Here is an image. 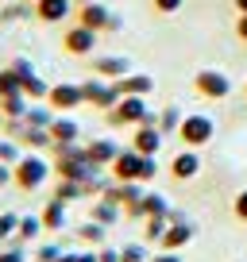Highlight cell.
Listing matches in <instances>:
<instances>
[{"instance_id":"19","label":"cell","mask_w":247,"mask_h":262,"mask_svg":"<svg viewBox=\"0 0 247 262\" xmlns=\"http://www.w3.org/2000/svg\"><path fill=\"white\" fill-rule=\"evenodd\" d=\"M66 201H58V196H50L47 201V208L39 212V220H43V231H62L70 224V216H66Z\"/></svg>"},{"instance_id":"22","label":"cell","mask_w":247,"mask_h":262,"mask_svg":"<svg viewBox=\"0 0 247 262\" xmlns=\"http://www.w3.org/2000/svg\"><path fill=\"white\" fill-rule=\"evenodd\" d=\"M19 147H31V150H43V147H54V143H50V131L47 127H27V123H24V131H19Z\"/></svg>"},{"instance_id":"42","label":"cell","mask_w":247,"mask_h":262,"mask_svg":"<svg viewBox=\"0 0 247 262\" xmlns=\"http://www.w3.org/2000/svg\"><path fill=\"white\" fill-rule=\"evenodd\" d=\"M151 262H181V251H158Z\"/></svg>"},{"instance_id":"30","label":"cell","mask_w":247,"mask_h":262,"mask_svg":"<svg viewBox=\"0 0 247 262\" xmlns=\"http://www.w3.org/2000/svg\"><path fill=\"white\" fill-rule=\"evenodd\" d=\"M166 228H170V220H166V212H162V216H147V220H143V239H151V243H158Z\"/></svg>"},{"instance_id":"25","label":"cell","mask_w":247,"mask_h":262,"mask_svg":"<svg viewBox=\"0 0 247 262\" xmlns=\"http://www.w3.org/2000/svg\"><path fill=\"white\" fill-rule=\"evenodd\" d=\"M77 239L89 243V247H105L108 228H105V224H97V220H85V224H77Z\"/></svg>"},{"instance_id":"33","label":"cell","mask_w":247,"mask_h":262,"mask_svg":"<svg viewBox=\"0 0 247 262\" xmlns=\"http://www.w3.org/2000/svg\"><path fill=\"white\" fill-rule=\"evenodd\" d=\"M19 158H24V150H19V143H16V139H0V162L16 166Z\"/></svg>"},{"instance_id":"41","label":"cell","mask_w":247,"mask_h":262,"mask_svg":"<svg viewBox=\"0 0 247 262\" xmlns=\"http://www.w3.org/2000/svg\"><path fill=\"white\" fill-rule=\"evenodd\" d=\"M12 70H16V74H19V81H24L27 74H35V70H31V62H27V58H16V62H12Z\"/></svg>"},{"instance_id":"34","label":"cell","mask_w":247,"mask_h":262,"mask_svg":"<svg viewBox=\"0 0 247 262\" xmlns=\"http://www.w3.org/2000/svg\"><path fill=\"white\" fill-rule=\"evenodd\" d=\"M0 262H27L24 243H4V247H0Z\"/></svg>"},{"instance_id":"20","label":"cell","mask_w":247,"mask_h":262,"mask_svg":"<svg viewBox=\"0 0 247 262\" xmlns=\"http://www.w3.org/2000/svg\"><path fill=\"white\" fill-rule=\"evenodd\" d=\"M85 150H89V158L97 166H105V170H108L112 158L120 155V143H116V139H93V143H85Z\"/></svg>"},{"instance_id":"26","label":"cell","mask_w":247,"mask_h":262,"mask_svg":"<svg viewBox=\"0 0 247 262\" xmlns=\"http://www.w3.org/2000/svg\"><path fill=\"white\" fill-rule=\"evenodd\" d=\"M27 108H31V100H27L24 93H8V97L0 100V112H4V120H24Z\"/></svg>"},{"instance_id":"29","label":"cell","mask_w":247,"mask_h":262,"mask_svg":"<svg viewBox=\"0 0 247 262\" xmlns=\"http://www.w3.org/2000/svg\"><path fill=\"white\" fill-rule=\"evenodd\" d=\"M54 196H58V201H66V205H74V201H85V189H81V181H58Z\"/></svg>"},{"instance_id":"12","label":"cell","mask_w":247,"mask_h":262,"mask_svg":"<svg viewBox=\"0 0 247 262\" xmlns=\"http://www.w3.org/2000/svg\"><path fill=\"white\" fill-rule=\"evenodd\" d=\"M197 173H201V155H197V150L181 147L178 155L170 158V178L174 181H193Z\"/></svg>"},{"instance_id":"51","label":"cell","mask_w":247,"mask_h":262,"mask_svg":"<svg viewBox=\"0 0 247 262\" xmlns=\"http://www.w3.org/2000/svg\"><path fill=\"white\" fill-rule=\"evenodd\" d=\"M0 100H4V93H0Z\"/></svg>"},{"instance_id":"16","label":"cell","mask_w":247,"mask_h":262,"mask_svg":"<svg viewBox=\"0 0 247 262\" xmlns=\"http://www.w3.org/2000/svg\"><path fill=\"white\" fill-rule=\"evenodd\" d=\"M112 85L120 89V97H151L155 93V77L151 74H123Z\"/></svg>"},{"instance_id":"18","label":"cell","mask_w":247,"mask_h":262,"mask_svg":"<svg viewBox=\"0 0 247 262\" xmlns=\"http://www.w3.org/2000/svg\"><path fill=\"white\" fill-rule=\"evenodd\" d=\"M93 74L105 77V81H116V77L132 74V66H128V58H120V54H97L93 58Z\"/></svg>"},{"instance_id":"2","label":"cell","mask_w":247,"mask_h":262,"mask_svg":"<svg viewBox=\"0 0 247 262\" xmlns=\"http://www.w3.org/2000/svg\"><path fill=\"white\" fill-rule=\"evenodd\" d=\"M108 127H135V123H158V112L147 108V97H120L116 108L105 112Z\"/></svg>"},{"instance_id":"6","label":"cell","mask_w":247,"mask_h":262,"mask_svg":"<svg viewBox=\"0 0 247 262\" xmlns=\"http://www.w3.org/2000/svg\"><path fill=\"white\" fill-rule=\"evenodd\" d=\"M193 93L205 100H224L232 97V77L224 70H197L193 74Z\"/></svg>"},{"instance_id":"46","label":"cell","mask_w":247,"mask_h":262,"mask_svg":"<svg viewBox=\"0 0 247 262\" xmlns=\"http://www.w3.org/2000/svg\"><path fill=\"white\" fill-rule=\"evenodd\" d=\"M77 262H97V247L93 251H77Z\"/></svg>"},{"instance_id":"11","label":"cell","mask_w":247,"mask_h":262,"mask_svg":"<svg viewBox=\"0 0 247 262\" xmlns=\"http://www.w3.org/2000/svg\"><path fill=\"white\" fill-rule=\"evenodd\" d=\"M62 47H66V54H77V58L93 54V50H97V31L74 24V27H66V35H62Z\"/></svg>"},{"instance_id":"28","label":"cell","mask_w":247,"mask_h":262,"mask_svg":"<svg viewBox=\"0 0 247 262\" xmlns=\"http://www.w3.org/2000/svg\"><path fill=\"white\" fill-rule=\"evenodd\" d=\"M47 89H50V85L43 81L39 74H27L24 81H19V93H24L27 100H47Z\"/></svg>"},{"instance_id":"27","label":"cell","mask_w":247,"mask_h":262,"mask_svg":"<svg viewBox=\"0 0 247 262\" xmlns=\"http://www.w3.org/2000/svg\"><path fill=\"white\" fill-rule=\"evenodd\" d=\"M181 120H186V112H181L178 104H166L162 112H158V131H162V135H178Z\"/></svg>"},{"instance_id":"43","label":"cell","mask_w":247,"mask_h":262,"mask_svg":"<svg viewBox=\"0 0 247 262\" xmlns=\"http://www.w3.org/2000/svg\"><path fill=\"white\" fill-rule=\"evenodd\" d=\"M232 27H236V39L247 42V16H236V24H232Z\"/></svg>"},{"instance_id":"5","label":"cell","mask_w":247,"mask_h":262,"mask_svg":"<svg viewBox=\"0 0 247 262\" xmlns=\"http://www.w3.org/2000/svg\"><path fill=\"white\" fill-rule=\"evenodd\" d=\"M213 135H216V123H213V116H186L181 120V127H178V139H181V147H190V150H197V147H209L213 143Z\"/></svg>"},{"instance_id":"8","label":"cell","mask_w":247,"mask_h":262,"mask_svg":"<svg viewBox=\"0 0 247 262\" xmlns=\"http://www.w3.org/2000/svg\"><path fill=\"white\" fill-rule=\"evenodd\" d=\"M81 93H85V104L100 108V112H108V108H116V100H120V89H116L112 81H105V77H85L81 81Z\"/></svg>"},{"instance_id":"23","label":"cell","mask_w":247,"mask_h":262,"mask_svg":"<svg viewBox=\"0 0 247 262\" xmlns=\"http://www.w3.org/2000/svg\"><path fill=\"white\" fill-rule=\"evenodd\" d=\"M39 235H43V220L39 216H19L16 235H12L8 243H31V239H39Z\"/></svg>"},{"instance_id":"32","label":"cell","mask_w":247,"mask_h":262,"mask_svg":"<svg viewBox=\"0 0 247 262\" xmlns=\"http://www.w3.org/2000/svg\"><path fill=\"white\" fill-rule=\"evenodd\" d=\"M120 262H151V254H147L143 243H123L120 247Z\"/></svg>"},{"instance_id":"48","label":"cell","mask_w":247,"mask_h":262,"mask_svg":"<svg viewBox=\"0 0 247 262\" xmlns=\"http://www.w3.org/2000/svg\"><path fill=\"white\" fill-rule=\"evenodd\" d=\"M58 262H77V251H62V254H58Z\"/></svg>"},{"instance_id":"49","label":"cell","mask_w":247,"mask_h":262,"mask_svg":"<svg viewBox=\"0 0 247 262\" xmlns=\"http://www.w3.org/2000/svg\"><path fill=\"white\" fill-rule=\"evenodd\" d=\"M0 123H4V112H0Z\"/></svg>"},{"instance_id":"52","label":"cell","mask_w":247,"mask_h":262,"mask_svg":"<svg viewBox=\"0 0 247 262\" xmlns=\"http://www.w3.org/2000/svg\"><path fill=\"white\" fill-rule=\"evenodd\" d=\"M27 4H35V0H27Z\"/></svg>"},{"instance_id":"13","label":"cell","mask_w":247,"mask_h":262,"mask_svg":"<svg viewBox=\"0 0 247 262\" xmlns=\"http://www.w3.org/2000/svg\"><path fill=\"white\" fill-rule=\"evenodd\" d=\"M50 143H54V147H66V143H77L81 139V127H77V120L74 116H66V112H58L54 120H50Z\"/></svg>"},{"instance_id":"9","label":"cell","mask_w":247,"mask_h":262,"mask_svg":"<svg viewBox=\"0 0 247 262\" xmlns=\"http://www.w3.org/2000/svg\"><path fill=\"white\" fill-rule=\"evenodd\" d=\"M139 166H143V155L135 147H128V150H120V155L112 158L108 178L112 181H139Z\"/></svg>"},{"instance_id":"7","label":"cell","mask_w":247,"mask_h":262,"mask_svg":"<svg viewBox=\"0 0 247 262\" xmlns=\"http://www.w3.org/2000/svg\"><path fill=\"white\" fill-rule=\"evenodd\" d=\"M85 104V93H81V81H58L47 89V108L50 112H77Z\"/></svg>"},{"instance_id":"14","label":"cell","mask_w":247,"mask_h":262,"mask_svg":"<svg viewBox=\"0 0 247 262\" xmlns=\"http://www.w3.org/2000/svg\"><path fill=\"white\" fill-rule=\"evenodd\" d=\"M35 19L39 24H62V19H70V12H74V0H35Z\"/></svg>"},{"instance_id":"15","label":"cell","mask_w":247,"mask_h":262,"mask_svg":"<svg viewBox=\"0 0 247 262\" xmlns=\"http://www.w3.org/2000/svg\"><path fill=\"white\" fill-rule=\"evenodd\" d=\"M193 235H197V228H193L190 220H181V224H170V228L162 231V239H158V247L162 251H181V247H190Z\"/></svg>"},{"instance_id":"39","label":"cell","mask_w":247,"mask_h":262,"mask_svg":"<svg viewBox=\"0 0 247 262\" xmlns=\"http://www.w3.org/2000/svg\"><path fill=\"white\" fill-rule=\"evenodd\" d=\"M155 178H158V162H155L151 155H143V166H139V181L147 185V181H155Z\"/></svg>"},{"instance_id":"40","label":"cell","mask_w":247,"mask_h":262,"mask_svg":"<svg viewBox=\"0 0 247 262\" xmlns=\"http://www.w3.org/2000/svg\"><path fill=\"white\" fill-rule=\"evenodd\" d=\"M97 262H120V251H116V247H97Z\"/></svg>"},{"instance_id":"4","label":"cell","mask_w":247,"mask_h":262,"mask_svg":"<svg viewBox=\"0 0 247 262\" xmlns=\"http://www.w3.org/2000/svg\"><path fill=\"white\" fill-rule=\"evenodd\" d=\"M77 24L81 27H89V31H108V35H116L123 27V19L116 16V12H108L105 4H100V0H81V4H77Z\"/></svg>"},{"instance_id":"1","label":"cell","mask_w":247,"mask_h":262,"mask_svg":"<svg viewBox=\"0 0 247 262\" xmlns=\"http://www.w3.org/2000/svg\"><path fill=\"white\" fill-rule=\"evenodd\" d=\"M50 166H54L58 181H89L97 173H105V166H97L89 158V150L77 147V143H66V147H50Z\"/></svg>"},{"instance_id":"31","label":"cell","mask_w":247,"mask_h":262,"mask_svg":"<svg viewBox=\"0 0 247 262\" xmlns=\"http://www.w3.org/2000/svg\"><path fill=\"white\" fill-rule=\"evenodd\" d=\"M27 16H35V8L31 4H8V8H0V24H12V19H27Z\"/></svg>"},{"instance_id":"47","label":"cell","mask_w":247,"mask_h":262,"mask_svg":"<svg viewBox=\"0 0 247 262\" xmlns=\"http://www.w3.org/2000/svg\"><path fill=\"white\" fill-rule=\"evenodd\" d=\"M232 12H236V16H247V0H232Z\"/></svg>"},{"instance_id":"24","label":"cell","mask_w":247,"mask_h":262,"mask_svg":"<svg viewBox=\"0 0 247 262\" xmlns=\"http://www.w3.org/2000/svg\"><path fill=\"white\" fill-rule=\"evenodd\" d=\"M58 112H50L47 100H31V108L24 112V123L27 127H50V120H54Z\"/></svg>"},{"instance_id":"3","label":"cell","mask_w":247,"mask_h":262,"mask_svg":"<svg viewBox=\"0 0 247 262\" xmlns=\"http://www.w3.org/2000/svg\"><path fill=\"white\" fill-rule=\"evenodd\" d=\"M50 173H54V166H50L43 155H35V150H31V155H24L16 166H12V181H16L19 193H35V189H43Z\"/></svg>"},{"instance_id":"17","label":"cell","mask_w":247,"mask_h":262,"mask_svg":"<svg viewBox=\"0 0 247 262\" xmlns=\"http://www.w3.org/2000/svg\"><path fill=\"white\" fill-rule=\"evenodd\" d=\"M166 208H170V205H166L162 193H143V201H139V205H128L123 216H128V220H147V216H162Z\"/></svg>"},{"instance_id":"38","label":"cell","mask_w":247,"mask_h":262,"mask_svg":"<svg viewBox=\"0 0 247 262\" xmlns=\"http://www.w3.org/2000/svg\"><path fill=\"white\" fill-rule=\"evenodd\" d=\"M155 4V12L158 16H174V12H181L186 8V0H151Z\"/></svg>"},{"instance_id":"35","label":"cell","mask_w":247,"mask_h":262,"mask_svg":"<svg viewBox=\"0 0 247 262\" xmlns=\"http://www.w3.org/2000/svg\"><path fill=\"white\" fill-rule=\"evenodd\" d=\"M0 93H4V97H8V93H19V74L16 70H0Z\"/></svg>"},{"instance_id":"36","label":"cell","mask_w":247,"mask_h":262,"mask_svg":"<svg viewBox=\"0 0 247 262\" xmlns=\"http://www.w3.org/2000/svg\"><path fill=\"white\" fill-rule=\"evenodd\" d=\"M58 254H62L58 243H39L35 247V262H58Z\"/></svg>"},{"instance_id":"37","label":"cell","mask_w":247,"mask_h":262,"mask_svg":"<svg viewBox=\"0 0 247 262\" xmlns=\"http://www.w3.org/2000/svg\"><path fill=\"white\" fill-rule=\"evenodd\" d=\"M232 216H236L239 224H247V189H239V193L232 196Z\"/></svg>"},{"instance_id":"21","label":"cell","mask_w":247,"mask_h":262,"mask_svg":"<svg viewBox=\"0 0 247 262\" xmlns=\"http://www.w3.org/2000/svg\"><path fill=\"white\" fill-rule=\"evenodd\" d=\"M123 216V208L116 205V201H108V196H97V205L89 208V220H97V224H105V228H112L116 220Z\"/></svg>"},{"instance_id":"10","label":"cell","mask_w":247,"mask_h":262,"mask_svg":"<svg viewBox=\"0 0 247 262\" xmlns=\"http://www.w3.org/2000/svg\"><path fill=\"white\" fill-rule=\"evenodd\" d=\"M162 131H158V123H135L132 127V147L139 150V155H151L155 158L158 150H162Z\"/></svg>"},{"instance_id":"45","label":"cell","mask_w":247,"mask_h":262,"mask_svg":"<svg viewBox=\"0 0 247 262\" xmlns=\"http://www.w3.org/2000/svg\"><path fill=\"white\" fill-rule=\"evenodd\" d=\"M166 220H170V224H181V220H190V216L181 212V208H166Z\"/></svg>"},{"instance_id":"50","label":"cell","mask_w":247,"mask_h":262,"mask_svg":"<svg viewBox=\"0 0 247 262\" xmlns=\"http://www.w3.org/2000/svg\"><path fill=\"white\" fill-rule=\"evenodd\" d=\"M243 93H247V81H243Z\"/></svg>"},{"instance_id":"44","label":"cell","mask_w":247,"mask_h":262,"mask_svg":"<svg viewBox=\"0 0 247 262\" xmlns=\"http://www.w3.org/2000/svg\"><path fill=\"white\" fill-rule=\"evenodd\" d=\"M4 185H12V166L8 162H0V189Z\"/></svg>"}]
</instances>
